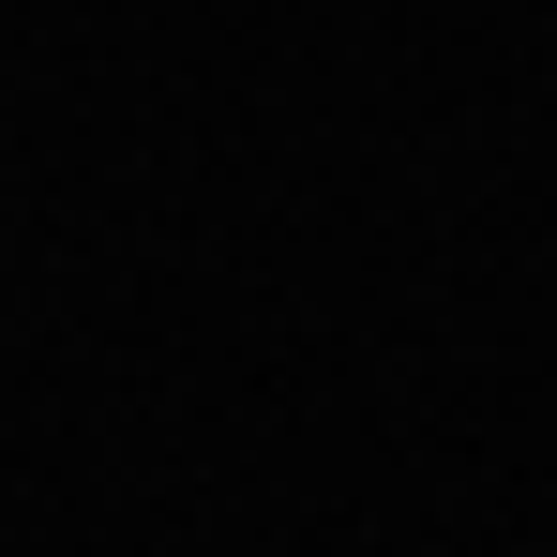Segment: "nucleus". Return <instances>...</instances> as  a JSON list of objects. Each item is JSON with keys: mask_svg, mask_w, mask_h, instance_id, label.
Returning a JSON list of instances; mask_svg holds the SVG:
<instances>
[]
</instances>
